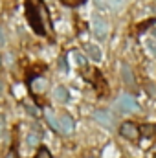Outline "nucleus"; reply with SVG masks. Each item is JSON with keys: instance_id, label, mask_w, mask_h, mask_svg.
Returning <instances> with one entry per match:
<instances>
[{"instance_id": "1", "label": "nucleus", "mask_w": 156, "mask_h": 158, "mask_svg": "<svg viewBox=\"0 0 156 158\" xmlns=\"http://www.w3.org/2000/svg\"><path fill=\"white\" fill-rule=\"evenodd\" d=\"M26 13H28V19H30V24L31 28L39 33V35H44V26L40 22V17H39V11H37V6L33 2H28L26 6Z\"/></svg>"}, {"instance_id": "2", "label": "nucleus", "mask_w": 156, "mask_h": 158, "mask_svg": "<svg viewBox=\"0 0 156 158\" xmlns=\"http://www.w3.org/2000/svg\"><path fill=\"white\" fill-rule=\"evenodd\" d=\"M116 107H119V110H123V112H134V110L138 109L136 99H134L132 96H129V94H121V96L117 98Z\"/></svg>"}, {"instance_id": "3", "label": "nucleus", "mask_w": 156, "mask_h": 158, "mask_svg": "<svg viewBox=\"0 0 156 158\" xmlns=\"http://www.w3.org/2000/svg\"><path fill=\"white\" fill-rule=\"evenodd\" d=\"M94 119L105 127H114V123H116V118H114V114H110V110H96Z\"/></svg>"}, {"instance_id": "4", "label": "nucleus", "mask_w": 156, "mask_h": 158, "mask_svg": "<svg viewBox=\"0 0 156 158\" xmlns=\"http://www.w3.org/2000/svg\"><path fill=\"white\" fill-rule=\"evenodd\" d=\"M92 26H94V33H96L99 39H105V37H107V33H109V24H107L101 17H96Z\"/></svg>"}, {"instance_id": "5", "label": "nucleus", "mask_w": 156, "mask_h": 158, "mask_svg": "<svg viewBox=\"0 0 156 158\" xmlns=\"http://www.w3.org/2000/svg\"><path fill=\"white\" fill-rule=\"evenodd\" d=\"M119 132H121V136H125V138H129V140H134V138H138V134H140L138 127L132 125V123H123V125L119 127Z\"/></svg>"}, {"instance_id": "6", "label": "nucleus", "mask_w": 156, "mask_h": 158, "mask_svg": "<svg viewBox=\"0 0 156 158\" xmlns=\"http://www.w3.org/2000/svg\"><path fill=\"white\" fill-rule=\"evenodd\" d=\"M59 125H61V131L63 132H72L74 131V119L70 118L68 114H63L59 118Z\"/></svg>"}, {"instance_id": "7", "label": "nucleus", "mask_w": 156, "mask_h": 158, "mask_svg": "<svg viewBox=\"0 0 156 158\" xmlns=\"http://www.w3.org/2000/svg\"><path fill=\"white\" fill-rule=\"evenodd\" d=\"M84 52L88 53V57L92 59V61H101V50L97 48V46H94V44H86L84 46Z\"/></svg>"}, {"instance_id": "8", "label": "nucleus", "mask_w": 156, "mask_h": 158, "mask_svg": "<svg viewBox=\"0 0 156 158\" xmlns=\"http://www.w3.org/2000/svg\"><path fill=\"white\" fill-rule=\"evenodd\" d=\"M121 74H123V81H125L129 86H134V77H132V70H130V66L123 64V66H121Z\"/></svg>"}, {"instance_id": "9", "label": "nucleus", "mask_w": 156, "mask_h": 158, "mask_svg": "<svg viewBox=\"0 0 156 158\" xmlns=\"http://www.w3.org/2000/svg\"><path fill=\"white\" fill-rule=\"evenodd\" d=\"M53 96H55L59 101H63V103H64V101L68 99V90H66L64 86H57V88H55V92H53Z\"/></svg>"}, {"instance_id": "10", "label": "nucleus", "mask_w": 156, "mask_h": 158, "mask_svg": "<svg viewBox=\"0 0 156 158\" xmlns=\"http://www.w3.org/2000/svg\"><path fill=\"white\" fill-rule=\"evenodd\" d=\"M46 119H48V123H50V127H53L55 131H61V125H59V119L55 118L51 112H46Z\"/></svg>"}, {"instance_id": "11", "label": "nucleus", "mask_w": 156, "mask_h": 158, "mask_svg": "<svg viewBox=\"0 0 156 158\" xmlns=\"http://www.w3.org/2000/svg\"><path fill=\"white\" fill-rule=\"evenodd\" d=\"M28 143H30L31 147H35V145L39 143V136H37L35 132H30V134H28Z\"/></svg>"}, {"instance_id": "12", "label": "nucleus", "mask_w": 156, "mask_h": 158, "mask_svg": "<svg viewBox=\"0 0 156 158\" xmlns=\"http://www.w3.org/2000/svg\"><path fill=\"white\" fill-rule=\"evenodd\" d=\"M37 158H51V155H50V151L46 147H40L37 151Z\"/></svg>"}, {"instance_id": "13", "label": "nucleus", "mask_w": 156, "mask_h": 158, "mask_svg": "<svg viewBox=\"0 0 156 158\" xmlns=\"http://www.w3.org/2000/svg\"><path fill=\"white\" fill-rule=\"evenodd\" d=\"M63 4L74 7V6H83V4H86V2H84V0H63Z\"/></svg>"}, {"instance_id": "14", "label": "nucleus", "mask_w": 156, "mask_h": 158, "mask_svg": "<svg viewBox=\"0 0 156 158\" xmlns=\"http://www.w3.org/2000/svg\"><path fill=\"white\" fill-rule=\"evenodd\" d=\"M26 110H28L30 114H33V116H39V109H37L35 105H31V103H26Z\"/></svg>"}, {"instance_id": "15", "label": "nucleus", "mask_w": 156, "mask_h": 158, "mask_svg": "<svg viewBox=\"0 0 156 158\" xmlns=\"http://www.w3.org/2000/svg\"><path fill=\"white\" fill-rule=\"evenodd\" d=\"M147 92H149L151 98H154L156 99V85H147Z\"/></svg>"}, {"instance_id": "16", "label": "nucleus", "mask_w": 156, "mask_h": 158, "mask_svg": "<svg viewBox=\"0 0 156 158\" xmlns=\"http://www.w3.org/2000/svg\"><path fill=\"white\" fill-rule=\"evenodd\" d=\"M74 55H76V57H77V64H79V66H84V57H83V55H81V53H79V52H76V53H74Z\"/></svg>"}, {"instance_id": "17", "label": "nucleus", "mask_w": 156, "mask_h": 158, "mask_svg": "<svg viewBox=\"0 0 156 158\" xmlns=\"http://www.w3.org/2000/svg\"><path fill=\"white\" fill-rule=\"evenodd\" d=\"M4 127H6V121H4V116L0 114V140H2V136H4Z\"/></svg>"}, {"instance_id": "18", "label": "nucleus", "mask_w": 156, "mask_h": 158, "mask_svg": "<svg viewBox=\"0 0 156 158\" xmlns=\"http://www.w3.org/2000/svg\"><path fill=\"white\" fill-rule=\"evenodd\" d=\"M61 70H68V64L64 63V57H61Z\"/></svg>"}, {"instance_id": "19", "label": "nucleus", "mask_w": 156, "mask_h": 158, "mask_svg": "<svg viewBox=\"0 0 156 158\" xmlns=\"http://www.w3.org/2000/svg\"><path fill=\"white\" fill-rule=\"evenodd\" d=\"M0 42H4V35H2V28H0Z\"/></svg>"}, {"instance_id": "20", "label": "nucleus", "mask_w": 156, "mask_h": 158, "mask_svg": "<svg viewBox=\"0 0 156 158\" xmlns=\"http://www.w3.org/2000/svg\"><path fill=\"white\" fill-rule=\"evenodd\" d=\"M0 63H2V61H0Z\"/></svg>"}, {"instance_id": "21", "label": "nucleus", "mask_w": 156, "mask_h": 158, "mask_svg": "<svg viewBox=\"0 0 156 158\" xmlns=\"http://www.w3.org/2000/svg\"><path fill=\"white\" fill-rule=\"evenodd\" d=\"M154 33H156V31H154Z\"/></svg>"}, {"instance_id": "22", "label": "nucleus", "mask_w": 156, "mask_h": 158, "mask_svg": "<svg viewBox=\"0 0 156 158\" xmlns=\"http://www.w3.org/2000/svg\"><path fill=\"white\" fill-rule=\"evenodd\" d=\"M154 158H156V156H154Z\"/></svg>"}]
</instances>
